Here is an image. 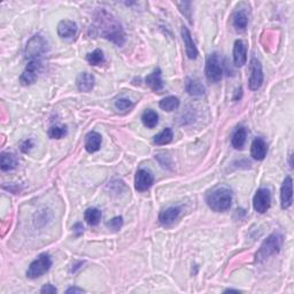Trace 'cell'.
I'll use <instances>...</instances> for the list:
<instances>
[{
    "label": "cell",
    "mask_w": 294,
    "mask_h": 294,
    "mask_svg": "<svg viewBox=\"0 0 294 294\" xmlns=\"http://www.w3.org/2000/svg\"><path fill=\"white\" fill-rule=\"evenodd\" d=\"M182 38L185 44V50H186V55L188 59H197L198 57V48L195 46L193 38L191 36L190 30L186 27H182Z\"/></svg>",
    "instance_id": "14"
},
{
    "label": "cell",
    "mask_w": 294,
    "mask_h": 294,
    "mask_svg": "<svg viewBox=\"0 0 294 294\" xmlns=\"http://www.w3.org/2000/svg\"><path fill=\"white\" fill-rule=\"evenodd\" d=\"M268 146L262 138H255L251 145V155L254 160L262 161L267 155Z\"/></svg>",
    "instance_id": "15"
},
{
    "label": "cell",
    "mask_w": 294,
    "mask_h": 294,
    "mask_svg": "<svg viewBox=\"0 0 294 294\" xmlns=\"http://www.w3.org/2000/svg\"><path fill=\"white\" fill-rule=\"evenodd\" d=\"M208 207L216 213H223L230 209L232 204V192L226 186H216L206 197Z\"/></svg>",
    "instance_id": "2"
},
{
    "label": "cell",
    "mask_w": 294,
    "mask_h": 294,
    "mask_svg": "<svg viewBox=\"0 0 294 294\" xmlns=\"http://www.w3.org/2000/svg\"><path fill=\"white\" fill-rule=\"evenodd\" d=\"M142 122L146 128L153 129L156 127L157 122H159V115L156 114V111L152 110H147L142 115Z\"/></svg>",
    "instance_id": "25"
},
{
    "label": "cell",
    "mask_w": 294,
    "mask_h": 294,
    "mask_svg": "<svg viewBox=\"0 0 294 294\" xmlns=\"http://www.w3.org/2000/svg\"><path fill=\"white\" fill-rule=\"evenodd\" d=\"M180 104H181V101L177 97L169 96V97L163 98V99L159 103V106L161 110H163L166 111H174V110H176L178 107H180Z\"/></svg>",
    "instance_id": "24"
},
{
    "label": "cell",
    "mask_w": 294,
    "mask_h": 294,
    "mask_svg": "<svg viewBox=\"0 0 294 294\" xmlns=\"http://www.w3.org/2000/svg\"><path fill=\"white\" fill-rule=\"evenodd\" d=\"M94 22L101 37L110 40L118 47L125 43V33L115 16L106 9H99L94 15Z\"/></svg>",
    "instance_id": "1"
},
{
    "label": "cell",
    "mask_w": 294,
    "mask_h": 294,
    "mask_svg": "<svg viewBox=\"0 0 294 294\" xmlns=\"http://www.w3.org/2000/svg\"><path fill=\"white\" fill-rule=\"evenodd\" d=\"M73 230H74V232H75L77 234V236H79V234L83 233L84 227H83V225L80 223H77V224H75V225H74Z\"/></svg>",
    "instance_id": "34"
},
{
    "label": "cell",
    "mask_w": 294,
    "mask_h": 294,
    "mask_svg": "<svg viewBox=\"0 0 294 294\" xmlns=\"http://www.w3.org/2000/svg\"><path fill=\"white\" fill-rule=\"evenodd\" d=\"M40 292L41 293H57V289H55L53 285L46 284V285H44L43 288H41Z\"/></svg>",
    "instance_id": "33"
},
{
    "label": "cell",
    "mask_w": 294,
    "mask_h": 294,
    "mask_svg": "<svg viewBox=\"0 0 294 294\" xmlns=\"http://www.w3.org/2000/svg\"><path fill=\"white\" fill-rule=\"evenodd\" d=\"M52 267V260L51 257L46 253L40 254L36 260L31 262L29 268L27 270V277L30 279H36L38 277H41L44 274L50 270Z\"/></svg>",
    "instance_id": "5"
},
{
    "label": "cell",
    "mask_w": 294,
    "mask_h": 294,
    "mask_svg": "<svg viewBox=\"0 0 294 294\" xmlns=\"http://www.w3.org/2000/svg\"><path fill=\"white\" fill-rule=\"evenodd\" d=\"M76 85L80 92H90L94 86V77L90 73H80L76 78Z\"/></svg>",
    "instance_id": "16"
},
{
    "label": "cell",
    "mask_w": 294,
    "mask_h": 294,
    "mask_svg": "<svg viewBox=\"0 0 294 294\" xmlns=\"http://www.w3.org/2000/svg\"><path fill=\"white\" fill-rule=\"evenodd\" d=\"M106 225L111 230L118 231L122 227V225H123V219H122L121 216H116V218L111 219L110 222H107Z\"/></svg>",
    "instance_id": "31"
},
{
    "label": "cell",
    "mask_w": 294,
    "mask_h": 294,
    "mask_svg": "<svg viewBox=\"0 0 294 294\" xmlns=\"http://www.w3.org/2000/svg\"><path fill=\"white\" fill-rule=\"evenodd\" d=\"M154 183L153 174L146 169H138L135 177V187L139 192H145Z\"/></svg>",
    "instance_id": "10"
},
{
    "label": "cell",
    "mask_w": 294,
    "mask_h": 294,
    "mask_svg": "<svg viewBox=\"0 0 294 294\" xmlns=\"http://www.w3.org/2000/svg\"><path fill=\"white\" fill-rule=\"evenodd\" d=\"M250 71L251 75L250 80H248V86H250L252 91H257L262 86V83H263V72H262L261 62L257 59H251Z\"/></svg>",
    "instance_id": "8"
},
{
    "label": "cell",
    "mask_w": 294,
    "mask_h": 294,
    "mask_svg": "<svg viewBox=\"0 0 294 294\" xmlns=\"http://www.w3.org/2000/svg\"><path fill=\"white\" fill-rule=\"evenodd\" d=\"M246 137H247V132L246 129L244 127H239L236 129V131L233 132L232 138H231V144L236 149H241L246 143Z\"/></svg>",
    "instance_id": "23"
},
{
    "label": "cell",
    "mask_w": 294,
    "mask_h": 294,
    "mask_svg": "<svg viewBox=\"0 0 294 294\" xmlns=\"http://www.w3.org/2000/svg\"><path fill=\"white\" fill-rule=\"evenodd\" d=\"M67 135V128L65 125H53L48 129V137L52 139H61Z\"/></svg>",
    "instance_id": "29"
},
{
    "label": "cell",
    "mask_w": 294,
    "mask_h": 294,
    "mask_svg": "<svg viewBox=\"0 0 294 294\" xmlns=\"http://www.w3.org/2000/svg\"><path fill=\"white\" fill-rule=\"evenodd\" d=\"M48 51V43L43 36H34L28 41L26 55L30 60H40V58Z\"/></svg>",
    "instance_id": "4"
},
{
    "label": "cell",
    "mask_w": 294,
    "mask_h": 294,
    "mask_svg": "<svg viewBox=\"0 0 294 294\" xmlns=\"http://www.w3.org/2000/svg\"><path fill=\"white\" fill-rule=\"evenodd\" d=\"M174 138V134L173 130L170 128H166L163 131H161L160 134H157L155 137H154V144L162 146V145H167L171 143Z\"/></svg>",
    "instance_id": "27"
},
{
    "label": "cell",
    "mask_w": 294,
    "mask_h": 294,
    "mask_svg": "<svg viewBox=\"0 0 294 294\" xmlns=\"http://www.w3.org/2000/svg\"><path fill=\"white\" fill-rule=\"evenodd\" d=\"M84 292V290H82V289H78V288H69L67 291H66V293H83Z\"/></svg>",
    "instance_id": "35"
},
{
    "label": "cell",
    "mask_w": 294,
    "mask_h": 294,
    "mask_svg": "<svg viewBox=\"0 0 294 294\" xmlns=\"http://www.w3.org/2000/svg\"><path fill=\"white\" fill-rule=\"evenodd\" d=\"M19 166V160L12 153H1L0 157V168L2 171H10L14 170Z\"/></svg>",
    "instance_id": "20"
},
{
    "label": "cell",
    "mask_w": 294,
    "mask_h": 294,
    "mask_svg": "<svg viewBox=\"0 0 294 294\" xmlns=\"http://www.w3.org/2000/svg\"><path fill=\"white\" fill-rule=\"evenodd\" d=\"M233 62L237 67H243L247 62V47L244 41L240 39L234 41Z\"/></svg>",
    "instance_id": "13"
},
{
    "label": "cell",
    "mask_w": 294,
    "mask_h": 294,
    "mask_svg": "<svg viewBox=\"0 0 294 294\" xmlns=\"http://www.w3.org/2000/svg\"><path fill=\"white\" fill-rule=\"evenodd\" d=\"M101 142H103L101 135L97 131H91L85 137V149L89 153H96L100 149Z\"/></svg>",
    "instance_id": "19"
},
{
    "label": "cell",
    "mask_w": 294,
    "mask_h": 294,
    "mask_svg": "<svg viewBox=\"0 0 294 294\" xmlns=\"http://www.w3.org/2000/svg\"><path fill=\"white\" fill-rule=\"evenodd\" d=\"M115 107L118 110H129L134 107V103L129 99H125V98H120L115 101Z\"/></svg>",
    "instance_id": "30"
},
{
    "label": "cell",
    "mask_w": 294,
    "mask_h": 294,
    "mask_svg": "<svg viewBox=\"0 0 294 294\" xmlns=\"http://www.w3.org/2000/svg\"><path fill=\"white\" fill-rule=\"evenodd\" d=\"M145 83L150 90L155 91V92L162 90L163 82H162V73H161V69L160 68L154 69L149 75H147L145 78Z\"/></svg>",
    "instance_id": "17"
},
{
    "label": "cell",
    "mask_w": 294,
    "mask_h": 294,
    "mask_svg": "<svg viewBox=\"0 0 294 294\" xmlns=\"http://www.w3.org/2000/svg\"><path fill=\"white\" fill-rule=\"evenodd\" d=\"M180 214H181V208L173 206V207L164 209V211L160 213L159 220H160V223L164 226L171 225V224H173L175 220L178 219Z\"/></svg>",
    "instance_id": "18"
},
{
    "label": "cell",
    "mask_w": 294,
    "mask_h": 294,
    "mask_svg": "<svg viewBox=\"0 0 294 294\" xmlns=\"http://www.w3.org/2000/svg\"><path fill=\"white\" fill-rule=\"evenodd\" d=\"M293 202V181L288 176L283 182L281 187V206L283 209H288Z\"/></svg>",
    "instance_id": "11"
},
{
    "label": "cell",
    "mask_w": 294,
    "mask_h": 294,
    "mask_svg": "<svg viewBox=\"0 0 294 294\" xmlns=\"http://www.w3.org/2000/svg\"><path fill=\"white\" fill-rule=\"evenodd\" d=\"M40 68H41L40 60H30L28 62L24 72L21 74L20 83L22 84L23 86H28V85H31V84H34L36 82L38 73H39Z\"/></svg>",
    "instance_id": "9"
},
{
    "label": "cell",
    "mask_w": 294,
    "mask_h": 294,
    "mask_svg": "<svg viewBox=\"0 0 294 294\" xmlns=\"http://www.w3.org/2000/svg\"><path fill=\"white\" fill-rule=\"evenodd\" d=\"M205 75L211 83H219L222 79L223 71L218 53H213L208 57L207 61H206Z\"/></svg>",
    "instance_id": "6"
},
{
    "label": "cell",
    "mask_w": 294,
    "mask_h": 294,
    "mask_svg": "<svg viewBox=\"0 0 294 294\" xmlns=\"http://www.w3.org/2000/svg\"><path fill=\"white\" fill-rule=\"evenodd\" d=\"M58 35L59 37L66 40H73L77 35V28L76 22L72 20H64L58 24Z\"/></svg>",
    "instance_id": "12"
},
{
    "label": "cell",
    "mask_w": 294,
    "mask_h": 294,
    "mask_svg": "<svg viewBox=\"0 0 294 294\" xmlns=\"http://www.w3.org/2000/svg\"><path fill=\"white\" fill-rule=\"evenodd\" d=\"M185 89H186V92L190 94V96L193 97H200L202 94H205L206 89L202 84L197 79L193 78H187L186 83H185Z\"/></svg>",
    "instance_id": "21"
},
{
    "label": "cell",
    "mask_w": 294,
    "mask_h": 294,
    "mask_svg": "<svg viewBox=\"0 0 294 294\" xmlns=\"http://www.w3.org/2000/svg\"><path fill=\"white\" fill-rule=\"evenodd\" d=\"M31 147H33V142H31L30 139H27V141H24L22 145H21V150H22L23 153H28L31 149Z\"/></svg>",
    "instance_id": "32"
},
{
    "label": "cell",
    "mask_w": 294,
    "mask_h": 294,
    "mask_svg": "<svg viewBox=\"0 0 294 294\" xmlns=\"http://www.w3.org/2000/svg\"><path fill=\"white\" fill-rule=\"evenodd\" d=\"M271 206V194L268 188L261 187L255 192L253 198V207L255 212L264 214Z\"/></svg>",
    "instance_id": "7"
},
{
    "label": "cell",
    "mask_w": 294,
    "mask_h": 294,
    "mask_svg": "<svg viewBox=\"0 0 294 294\" xmlns=\"http://www.w3.org/2000/svg\"><path fill=\"white\" fill-rule=\"evenodd\" d=\"M86 60L91 66L103 65L105 62L104 52L101 50H99V48H97V50H94L93 52H91V53H89L86 55Z\"/></svg>",
    "instance_id": "28"
},
{
    "label": "cell",
    "mask_w": 294,
    "mask_h": 294,
    "mask_svg": "<svg viewBox=\"0 0 294 294\" xmlns=\"http://www.w3.org/2000/svg\"><path fill=\"white\" fill-rule=\"evenodd\" d=\"M233 27L238 33H243L246 30L247 23H248V16L245 10H237L233 15Z\"/></svg>",
    "instance_id": "22"
},
{
    "label": "cell",
    "mask_w": 294,
    "mask_h": 294,
    "mask_svg": "<svg viewBox=\"0 0 294 294\" xmlns=\"http://www.w3.org/2000/svg\"><path fill=\"white\" fill-rule=\"evenodd\" d=\"M101 216H103V214H101V212L98 208H89L84 213V220H86V223L89 225L92 226H96L99 224Z\"/></svg>",
    "instance_id": "26"
},
{
    "label": "cell",
    "mask_w": 294,
    "mask_h": 294,
    "mask_svg": "<svg viewBox=\"0 0 294 294\" xmlns=\"http://www.w3.org/2000/svg\"><path fill=\"white\" fill-rule=\"evenodd\" d=\"M283 245V236L281 233H272L265 239L258 248L257 261L262 262L271 255L278 254Z\"/></svg>",
    "instance_id": "3"
}]
</instances>
